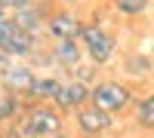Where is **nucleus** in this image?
Masks as SVG:
<instances>
[{"mask_svg":"<svg viewBox=\"0 0 154 138\" xmlns=\"http://www.w3.org/2000/svg\"><path fill=\"white\" fill-rule=\"evenodd\" d=\"M49 52H53V61L59 68L65 71H74L77 65H83V46L80 40H56L49 46Z\"/></svg>","mask_w":154,"mask_h":138,"instance_id":"nucleus-10","label":"nucleus"},{"mask_svg":"<svg viewBox=\"0 0 154 138\" xmlns=\"http://www.w3.org/2000/svg\"><path fill=\"white\" fill-rule=\"evenodd\" d=\"M136 126L154 132V92L136 101Z\"/></svg>","mask_w":154,"mask_h":138,"instance_id":"nucleus-14","label":"nucleus"},{"mask_svg":"<svg viewBox=\"0 0 154 138\" xmlns=\"http://www.w3.org/2000/svg\"><path fill=\"white\" fill-rule=\"evenodd\" d=\"M96 77H99V68H96V65H77V68L71 71V80H77V83L89 86V89H93V86L99 83Z\"/></svg>","mask_w":154,"mask_h":138,"instance_id":"nucleus-16","label":"nucleus"},{"mask_svg":"<svg viewBox=\"0 0 154 138\" xmlns=\"http://www.w3.org/2000/svg\"><path fill=\"white\" fill-rule=\"evenodd\" d=\"M12 65H16V58H9L6 52H0V77H3V74H6Z\"/></svg>","mask_w":154,"mask_h":138,"instance_id":"nucleus-18","label":"nucleus"},{"mask_svg":"<svg viewBox=\"0 0 154 138\" xmlns=\"http://www.w3.org/2000/svg\"><path fill=\"white\" fill-rule=\"evenodd\" d=\"M9 19L16 22V28H19V31H25V34H31V37H40V34L46 31V19H49V6H34V3H28L25 9H19V12H12Z\"/></svg>","mask_w":154,"mask_h":138,"instance_id":"nucleus-8","label":"nucleus"},{"mask_svg":"<svg viewBox=\"0 0 154 138\" xmlns=\"http://www.w3.org/2000/svg\"><path fill=\"white\" fill-rule=\"evenodd\" d=\"M89 104L99 110H108V114H117L133 104V89L120 80H99L89 89Z\"/></svg>","mask_w":154,"mask_h":138,"instance_id":"nucleus-2","label":"nucleus"},{"mask_svg":"<svg viewBox=\"0 0 154 138\" xmlns=\"http://www.w3.org/2000/svg\"><path fill=\"white\" fill-rule=\"evenodd\" d=\"M83 28L86 25L77 19L71 9H53L49 19H46V34L53 37V43L56 40H80Z\"/></svg>","mask_w":154,"mask_h":138,"instance_id":"nucleus-4","label":"nucleus"},{"mask_svg":"<svg viewBox=\"0 0 154 138\" xmlns=\"http://www.w3.org/2000/svg\"><path fill=\"white\" fill-rule=\"evenodd\" d=\"M34 80H37L34 68H31V65H25V61H16V65H12V68L3 74V77H0V86H3V92L16 95V98H28Z\"/></svg>","mask_w":154,"mask_h":138,"instance_id":"nucleus-6","label":"nucleus"},{"mask_svg":"<svg viewBox=\"0 0 154 138\" xmlns=\"http://www.w3.org/2000/svg\"><path fill=\"white\" fill-rule=\"evenodd\" d=\"M59 3H62V9H71V12H74V6L86 3V0H59Z\"/></svg>","mask_w":154,"mask_h":138,"instance_id":"nucleus-19","label":"nucleus"},{"mask_svg":"<svg viewBox=\"0 0 154 138\" xmlns=\"http://www.w3.org/2000/svg\"><path fill=\"white\" fill-rule=\"evenodd\" d=\"M28 3H34V6H49L53 0H28Z\"/></svg>","mask_w":154,"mask_h":138,"instance_id":"nucleus-20","label":"nucleus"},{"mask_svg":"<svg viewBox=\"0 0 154 138\" xmlns=\"http://www.w3.org/2000/svg\"><path fill=\"white\" fill-rule=\"evenodd\" d=\"M59 89H62V80L59 77H37L34 80V86H31V92H28V101L31 104H53L56 101V95H59Z\"/></svg>","mask_w":154,"mask_h":138,"instance_id":"nucleus-11","label":"nucleus"},{"mask_svg":"<svg viewBox=\"0 0 154 138\" xmlns=\"http://www.w3.org/2000/svg\"><path fill=\"white\" fill-rule=\"evenodd\" d=\"M34 49H37V37L19 31V28H16V22H12V31L3 37V52H6L9 58L22 61V58H31V55H34Z\"/></svg>","mask_w":154,"mask_h":138,"instance_id":"nucleus-9","label":"nucleus"},{"mask_svg":"<svg viewBox=\"0 0 154 138\" xmlns=\"http://www.w3.org/2000/svg\"><path fill=\"white\" fill-rule=\"evenodd\" d=\"M151 71H154V61L145 52H133V55H126V61H123V74H126V77H148Z\"/></svg>","mask_w":154,"mask_h":138,"instance_id":"nucleus-12","label":"nucleus"},{"mask_svg":"<svg viewBox=\"0 0 154 138\" xmlns=\"http://www.w3.org/2000/svg\"><path fill=\"white\" fill-rule=\"evenodd\" d=\"M89 104V86H83V83H77V80H68V83H62V89H59V95H56V101H53V107L59 110V114H77L80 107H86Z\"/></svg>","mask_w":154,"mask_h":138,"instance_id":"nucleus-7","label":"nucleus"},{"mask_svg":"<svg viewBox=\"0 0 154 138\" xmlns=\"http://www.w3.org/2000/svg\"><path fill=\"white\" fill-rule=\"evenodd\" d=\"M22 98L9 95V92H0V126H6V123H16L22 117Z\"/></svg>","mask_w":154,"mask_h":138,"instance_id":"nucleus-13","label":"nucleus"},{"mask_svg":"<svg viewBox=\"0 0 154 138\" xmlns=\"http://www.w3.org/2000/svg\"><path fill=\"white\" fill-rule=\"evenodd\" d=\"M0 92H3V86H0Z\"/></svg>","mask_w":154,"mask_h":138,"instance_id":"nucleus-23","label":"nucleus"},{"mask_svg":"<svg viewBox=\"0 0 154 138\" xmlns=\"http://www.w3.org/2000/svg\"><path fill=\"white\" fill-rule=\"evenodd\" d=\"M19 120H22V126L28 129L34 138H53V135L62 132V126H65L62 114L53 104H25Z\"/></svg>","mask_w":154,"mask_h":138,"instance_id":"nucleus-1","label":"nucleus"},{"mask_svg":"<svg viewBox=\"0 0 154 138\" xmlns=\"http://www.w3.org/2000/svg\"><path fill=\"white\" fill-rule=\"evenodd\" d=\"M0 52H3V37H0Z\"/></svg>","mask_w":154,"mask_h":138,"instance_id":"nucleus-22","label":"nucleus"},{"mask_svg":"<svg viewBox=\"0 0 154 138\" xmlns=\"http://www.w3.org/2000/svg\"><path fill=\"white\" fill-rule=\"evenodd\" d=\"M53 138H74V135H65V132H59V135H53Z\"/></svg>","mask_w":154,"mask_h":138,"instance_id":"nucleus-21","label":"nucleus"},{"mask_svg":"<svg viewBox=\"0 0 154 138\" xmlns=\"http://www.w3.org/2000/svg\"><path fill=\"white\" fill-rule=\"evenodd\" d=\"M28 6V0H0V9L6 12V16H12V12H19Z\"/></svg>","mask_w":154,"mask_h":138,"instance_id":"nucleus-17","label":"nucleus"},{"mask_svg":"<svg viewBox=\"0 0 154 138\" xmlns=\"http://www.w3.org/2000/svg\"><path fill=\"white\" fill-rule=\"evenodd\" d=\"M80 46H83V55L89 58V65H108L114 58L117 40H114L102 25H86L83 34H80Z\"/></svg>","mask_w":154,"mask_h":138,"instance_id":"nucleus-3","label":"nucleus"},{"mask_svg":"<svg viewBox=\"0 0 154 138\" xmlns=\"http://www.w3.org/2000/svg\"><path fill=\"white\" fill-rule=\"evenodd\" d=\"M151 6V0H114V12H120L126 19H136Z\"/></svg>","mask_w":154,"mask_h":138,"instance_id":"nucleus-15","label":"nucleus"},{"mask_svg":"<svg viewBox=\"0 0 154 138\" xmlns=\"http://www.w3.org/2000/svg\"><path fill=\"white\" fill-rule=\"evenodd\" d=\"M74 126L80 129V135L96 138V135H105V132L114 126V117L108 114V110H99V107H93V104H86V107H80V110L74 114Z\"/></svg>","mask_w":154,"mask_h":138,"instance_id":"nucleus-5","label":"nucleus"}]
</instances>
